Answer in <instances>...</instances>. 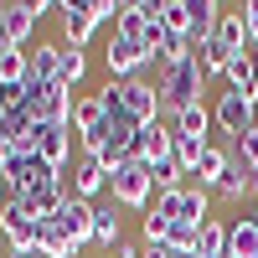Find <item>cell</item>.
<instances>
[{
    "mask_svg": "<svg viewBox=\"0 0 258 258\" xmlns=\"http://www.w3.org/2000/svg\"><path fill=\"white\" fill-rule=\"evenodd\" d=\"M0 52H6V41H0Z\"/></svg>",
    "mask_w": 258,
    "mask_h": 258,
    "instance_id": "obj_41",
    "label": "cell"
},
{
    "mask_svg": "<svg viewBox=\"0 0 258 258\" xmlns=\"http://www.w3.org/2000/svg\"><path fill=\"white\" fill-rule=\"evenodd\" d=\"M93 207L98 202H83V197H68L62 202V212H57V222H62V232L78 243V248H88V232H93Z\"/></svg>",
    "mask_w": 258,
    "mask_h": 258,
    "instance_id": "obj_17",
    "label": "cell"
},
{
    "mask_svg": "<svg viewBox=\"0 0 258 258\" xmlns=\"http://www.w3.org/2000/svg\"><path fill=\"white\" fill-rule=\"evenodd\" d=\"M57 21H62V47H88L93 41V11H88V0H62V11H57Z\"/></svg>",
    "mask_w": 258,
    "mask_h": 258,
    "instance_id": "obj_13",
    "label": "cell"
},
{
    "mask_svg": "<svg viewBox=\"0 0 258 258\" xmlns=\"http://www.w3.org/2000/svg\"><path fill=\"white\" fill-rule=\"evenodd\" d=\"M62 11V0H11V6H0V41L6 47H26L36 21Z\"/></svg>",
    "mask_w": 258,
    "mask_h": 258,
    "instance_id": "obj_6",
    "label": "cell"
},
{
    "mask_svg": "<svg viewBox=\"0 0 258 258\" xmlns=\"http://www.w3.org/2000/svg\"><path fill=\"white\" fill-rule=\"evenodd\" d=\"M170 253H202V227H186V222H170V238H165Z\"/></svg>",
    "mask_w": 258,
    "mask_h": 258,
    "instance_id": "obj_30",
    "label": "cell"
},
{
    "mask_svg": "<svg viewBox=\"0 0 258 258\" xmlns=\"http://www.w3.org/2000/svg\"><path fill=\"white\" fill-rule=\"evenodd\" d=\"M0 243H6V227H0Z\"/></svg>",
    "mask_w": 258,
    "mask_h": 258,
    "instance_id": "obj_40",
    "label": "cell"
},
{
    "mask_svg": "<svg viewBox=\"0 0 258 258\" xmlns=\"http://www.w3.org/2000/svg\"><path fill=\"white\" fill-rule=\"evenodd\" d=\"M83 78H88V52H78V47H62V68H57V83L62 88H83Z\"/></svg>",
    "mask_w": 258,
    "mask_h": 258,
    "instance_id": "obj_26",
    "label": "cell"
},
{
    "mask_svg": "<svg viewBox=\"0 0 258 258\" xmlns=\"http://www.w3.org/2000/svg\"><path fill=\"white\" fill-rule=\"evenodd\" d=\"M212 124L222 129L227 140H243L248 129H258V103H248L243 93H217V103H212Z\"/></svg>",
    "mask_w": 258,
    "mask_h": 258,
    "instance_id": "obj_8",
    "label": "cell"
},
{
    "mask_svg": "<svg viewBox=\"0 0 258 258\" xmlns=\"http://www.w3.org/2000/svg\"><path fill=\"white\" fill-rule=\"evenodd\" d=\"M83 248L62 232V222L57 217H41V227H36V258H78Z\"/></svg>",
    "mask_w": 258,
    "mask_h": 258,
    "instance_id": "obj_18",
    "label": "cell"
},
{
    "mask_svg": "<svg viewBox=\"0 0 258 258\" xmlns=\"http://www.w3.org/2000/svg\"><path fill=\"white\" fill-rule=\"evenodd\" d=\"M88 11H93V26H109V21H119L124 0H88Z\"/></svg>",
    "mask_w": 258,
    "mask_h": 258,
    "instance_id": "obj_33",
    "label": "cell"
},
{
    "mask_svg": "<svg viewBox=\"0 0 258 258\" xmlns=\"http://www.w3.org/2000/svg\"><path fill=\"white\" fill-rule=\"evenodd\" d=\"M170 155H176L181 176H197V165H202V155H207V145H202V140H181V135H176V150H170Z\"/></svg>",
    "mask_w": 258,
    "mask_h": 258,
    "instance_id": "obj_29",
    "label": "cell"
},
{
    "mask_svg": "<svg viewBox=\"0 0 258 258\" xmlns=\"http://www.w3.org/2000/svg\"><path fill=\"white\" fill-rule=\"evenodd\" d=\"M243 21H248V41H253V52H258V0L243 6Z\"/></svg>",
    "mask_w": 258,
    "mask_h": 258,
    "instance_id": "obj_35",
    "label": "cell"
},
{
    "mask_svg": "<svg viewBox=\"0 0 258 258\" xmlns=\"http://www.w3.org/2000/svg\"><path fill=\"white\" fill-rule=\"evenodd\" d=\"M73 145H78V135H73V124H36V155L47 160L57 176L68 170V160H73Z\"/></svg>",
    "mask_w": 258,
    "mask_h": 258,
    "instance_id": "obj_10",
    "label": "cell"
},
{
    "mask_svg": "<svg viewBox=\"0 0 258 258\" xmlns=\"http://www.w3.org/2000/svg\"><path fill=\"white\" fill-rule=\"evenodd\" d=\"M145 31H150V16H145L140 0H129V6L119 11V21H114V36H124V41H135V47H145Z\"/></svg>",
    "mask_w": 258,
    "mask_h": 258,
    "instance_id": "obj_24",
    "label": "cell"
},
{
    "mask_svg": "<svg viewBox=\"0 0 258 258\" xmlns=\"http://www.w3.org/2000/svg\"><path fill=\"white\" fill-rule=\"evenodd\" d=\"M222 170H227V145H207V155H202V165H197V176H191V186H202V191H217Z\"/></svg>",
    "mask_w": 258,
    "mask_h": 258,
    "instance_id": "obj_23",
    "label": "cell"
},
{
    "mask_svg": "<svg viewBox=\"0 0 258 258\" xmlns=\"http://www.w3.org/2000/svg\"><path fill=\"white\" fill-rule=\"evenodd\" d=\"M217 21H222V6H217V0H191V31H186L191 52H207V47H212Z\"/></svg>",
    "mask_w": 258,
    "mask_h": 258,
    "instance_id": "obj_16",
    "label": "cell"
},
{
    "mask_svg": "<svg viewBox=\"0 0 258 258\" xmlns=\"http://www.w3.org/2000/svg\"><path fill=\"white\" fill-rule=\"evenodd\" d=\"M212 47H217L222 57H253L243 6H222V21H217V36H212Z\"/></svg>",
    "mask_w": 258,
    "mask_h": 258,
    "instance_id": "obj_12",
    "label": "cell"
},
{
    "mask_svg": "<svg viewBox=\"0 0 258 258\" xmlns=\"http://www.w3.org/2000/svg\"><path fill=\"white\" fill-rule=\"evenodd\" d=\"M170 150H176V129H170L165 119H150V124H140V140H135V160H145V165H155V160H165Z\"/></svg>",
    "mask_w": 258,
    "mask_h": 258,
    "instance_id": "obj_15",
    "label": "cell"
},
{
    "mask_svg": "<svg viewBox=\"0 0 258 258\" xmlns=\"http://www.w3.org/2000/svg\"><path fill=\"white\" fill-rule=\"evenodd\" d=\"M109 109H124L135 124H150V119H160L165 114V103H160V88L155 83H145V78H129V83H109V88L98 93Z\"/></svg>",
    "mask_w": 258,
    "mask_h": 258,
    "instance_id": "obj_2",
    "label": "cell"
},
{
    "mask_svg": "<svg viewBox=\"0 0 258 258\" xmlns=\"http://www.w3.org/2000/svg\"><path fill=\"white\" fill-rule=\"evenodd\" d=\"M140 238H145V243H165V238H170V217H160V212L150 207L145 217H140Z\"/></svg>",
    "mask_w": 258,
    "mask_h": 258,
    "instance_id": "obj_32",
    "label": "cell"
},
{
    "mask_svg": "<svg viewBox=\"0 0 258 258\" xmlns=\"http://www.w3.org/2000/svg\"><path fill=\"white\" fill-rule=\"evenodd\" d=\"M155 212L170 217V222H186V227H207L212 222V191H202V186L155 191Z\"/></svg>",
    "mask_w": 258,
    "mask_h": 258,
    "instance_id": "obj_5",
    "label": "cell"
},
{
    "mask_svg": "<svg viewBox=\"0 0 258 258\" xmlns=\"http://www.w3.org/2000/svg\"><path fill=\"white\" fill-rule=\"evenodd\" d=\"M253 165L243 160V150H238V140H227V170H222V181H217V191H212V202H222V207H238L248 191H253Z\"/></svg>",
    "mask_w": 258,
    "mask_h": 258,
    "instance_id": "obj_9",
    "label": "cell"
},
{
    "mask_svg": "<svg viewBox=\"0 0 258 258\" xmlns=\"http://www.w3.org/2000/svg\"><path fill=\"white\" fill-rule=\"evenodd\" d=\"M170 129H176L181 140H202V145H212V135H207V129H212V109H207V103H191V109H181L176 119H170Z\"/></svg>",
    "mask_w": 258,
    "mask_h": 258,
    "instance_id": "obj_21",
    "label": "cell"
},
{
    "mask_svg": "<svg viewBox=\"0 0 258 258\" xmlns=\"http://www.w3.org/2000/svg\"><path fill=\"white\" fill-rule=\"evenodd\" d=\"M253 73H258V52H253Z\"/></svg>",
    "mask_w": 258,
    "mask_h": 258,
    "instance_id": "obj_39",
    "label": "cell"
},
{
    "mask_svg": "<svg viewBox=\"0 0 258 258\" xmlns=\"http://www.w3.org/2000/svg\"><path fill=\"white\" fill-rule=\"evenodd\" d=\"M124 243V232H119V207L114 202H98L93 207V232H88V248H119Z\"/></svg>",
    "mask_w": 258,
    "mask_h": 258,
    "instance_id": "obj_19",
    "label": "cell"
},
{
    "mask_svg": "<svg viewBox=\"0 0 258 258\" xmlns=\"http://www.w3.org/2000/svg\"><path fill=\"white\" fill-rule=\"evenodd\" d=\"M0 227H6V243H11V258H36V227H41V217H36V207L31 202H6L0 207Z\"/></svg>",
    "mask_w": 258,
    "mask_h": 258,
    "instance_id": "obj_7",
    "label": "cell"
},
{
    "mask_svg": "<svg viewBox=\"0 0 258 258\" xmlns=\"http://www.w3.org/2000/svg\"><path fill=\"white\" fill-rule=\"evenodd\" d=\"M52 181H68V176H57V170L36 155V150H16V155L6 160V186H11L16 202H31L36 191H47Z\"/></svg>",
    "mask_w": 258,
    "mask_h": 258,
    "instance_id": "obj_4",
    "label": "cell"
},
{
    "mask_svg": "<svg viewBox=\"0 0 258 258\" xmlns=\"http://www.w3.org/2000/svg\"><path fill=\"white\" fill-rule=\"evenodd\" d=\"M160 103H165V114L160 119H176L181 109H191V103H202V93H207V73H202V62L197 57H186V62H176V68H165L160 73Z\"/></svg>",
    "mask_w": 258,
    "mask_h": 258,
    "instance_id": "obj_1",
    "label": "cell"
},
{
    "mask_svg": "<svg viewBox=\"0 0 258 258\" xmlns=\"http://www.w3.org/2000/svg\"><path fill=\"white\" fill-rule=\"evenodd\" d=\"M227 253L232 258H258V217H232L227 222Z\"/></svg>",
    "mask_w": 258,
    "mask_h": 258,
    "instance_id": "obj_20",
    "label": "cell"
},
{
    "mask_svg": "<svg viewBox=\"0 0 258 258\" xmlns=\"http://www.w3.org/2000/svg\"><path fill=\"white\" fill-rule=\"evenodd\" d=\"M11 202V186H6V170H0V207Z\"/></svg>",
    "mask_w": 258,
    "mask_h": 258,
    "instance_id": "obj_38",
    "label": "cell"
},
{
    "mask_svg": "<svg viewBox=\"0 0 258 258\" xmlns=\"http://www.w3.org/2000/svg\"><path fill=\"white\" fill-rule=\"evenodd\" d=\"M103 114H109V109H103V98H98V93H83V98L73 103V135H78V140L93 135V129L103 124Z\"/></svg>",
    "mask_w": 258,
    "mask_h": 258,
    "instance_id": "obj_25",
    "label": "cell"
},
{
    "mask_svg": "<svg viewBox=\"0 0 258 258\" xmlns=\"http://www.w3.org/2000/svg\"><path fill=\"white\" fill-rule=\"evenodd\" d=\"M150 181H155V191H176V186H186V176H181L176 155H165V160H155V165H150Z\"/></svg>",
    "mask_w": 258,
    "mask_h": 258,
    "instance_id": "obj_31",
    "label": "cell"
},
{
    "mask_svg": "<svg viewBox=\"0 0 258 258\" xmlns=\"http://www.w3.org/2000/svg\"><path fill=\"white\" fill-rule=\"evenodd\" d=\"M145 47H135V41H124V36H114L109 31V41H103V68L114 73V83H129V78H140L145 73Z\"/></svg>",
    "mask_w": 258,
    "mask_h": 258,
    "instance_id": "obj_11",
    "label": "cell"
},
{
    "mask_svg": "<svg viewBox=\"0 0 258 258\" xmlns=\"http://www.w3.org/2000/svg\"><path fill=\"white\" fill-rule=\"evenodd\" d=\"M11 155H16V145H11L6 135H0V170H6V160H11Z\"/></svg>",
    "mask_w": 258,
    "mask_h": 258,
    "instance_id": "obj_37",
    "label": "cell"
},
{
    "mask_svg": "<svg viewBox=\"0 0 258 258\" xmlns=\"http://www.w3.org/2000/svg\"><path fill=\"white\" fill-rule=\"evenodd\" d=\"M238 150H243V160L253 165V176H258V129H248V135L238 140Z\"/></svg>",
    "mask_w": 258,
    "mask_h": 258,
    "instance_id": "obj_34",
    "label": "cell"
},
{
    "mask_svg": "<svg viewBox=\"0 0 258 258\" xmlns=\"http://www.w3.org/2000/svg\"><path fill=\"white\" fill-rule=\"evenodd\" d=\"M26 57H31V83H57V68H62V41H36Z\"/></svg>",
    "mask_w": 258,
    "mask_h": 258,
    "instance_id": "obj_22",
    "label": "cell"
},
{
    "mask_svg": "<svg viewBox=\"0 0 258 258\" xmlns=\"http://www.w3.org/2000/svg\"><path fill=\"white\" fill-rule=\"evenodd\" d=\"M73 197H83V202H93L98 197V191L103 186H109V160H103V155H83V150H78V160H73Z\"/></svg>",
    "mask_w": 258,
    "mask_h": 258,
    "instance_id": "obj_14",
    "label": "cell"
},
{
    "mask_svg": "<svg viewBox=\"0 0 258 258\" xmlns=\"http://www.w3.org/2000/svg\"><path fill=\"white\" fill-rule=\"evenodd\" d=\"M140 258H170L165 243H140Z\"/></svg>",
    "mask_w": 258,
    "mask_h": 258,
    "instance_id": "obj_36",
    "label": "cell"
},
{
    "mask_svg": "<svg viewBox=\"0 0 258 258\" xmlns=\"http://www.w3.org/2000/svg\"><path fill=\"white\" fill-rule=\"evenodd\" d=\"M160 26L186 36L191 31V0H160Z\"/></svg>",
    "mask_w": 258,
    "mask_h": 258,
    "instance_id": "obj_27",
    "label": "cell"
},
{
    "mask_svg": "<svg viewBox=\"0 0 258 258\" xmlns=\"http://www.w3.org/2000/svg\"><path fill=\"white\" fill-rule=\"evenodd\" d=\"M109 191H114V207H129V212H150V197H155V181H150V165L145 160H119L109 165Z\"/></svg>",
    "mask_w": 258,
    "mask_h": 258,
    "instance_id": "obj_3",
    "label": "cell"
},
{
    "mask_svg": "<svg viewBox=\"0 0 258 258\" xmlns=\"http://www.w3.org/2000/svg\"><path fill=\"white\" fill-rule=\"evenodd\" d=\"M197 258H232V253H227V222L212 217V222L202 227V253H197Z\"/></svg>",
    "mask_w": 258,
    "mask_h": 258,
    "instance_id": "obj_28",
    "label": "cell"
}]
</instances>
